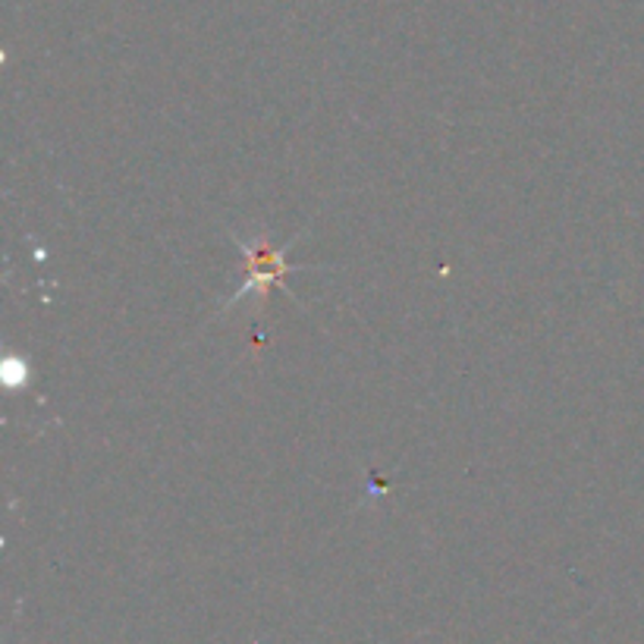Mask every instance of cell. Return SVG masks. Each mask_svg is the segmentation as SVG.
<instances>
[{
	"mask_svg": "<svg viewBox=\"0 0 644 644\" xmlns=\"http://www.w3.org/2000/svg\"><path fill=\"white\" fill-rule=\"evenodd\" d=\"M242 255H245V284L237 289V296L223 306V309H233L237 302L249 299L252 292L264 302L267 289L271 287H284L287 274H292V267L287 264V249H277L271 245V239L258 237L252 242H239Z\"/></svg>",
	"mask_w": 644,
	"mask_h": 644,
	"instance_id": "1",
	"label": "cell"
}]
</instances>
